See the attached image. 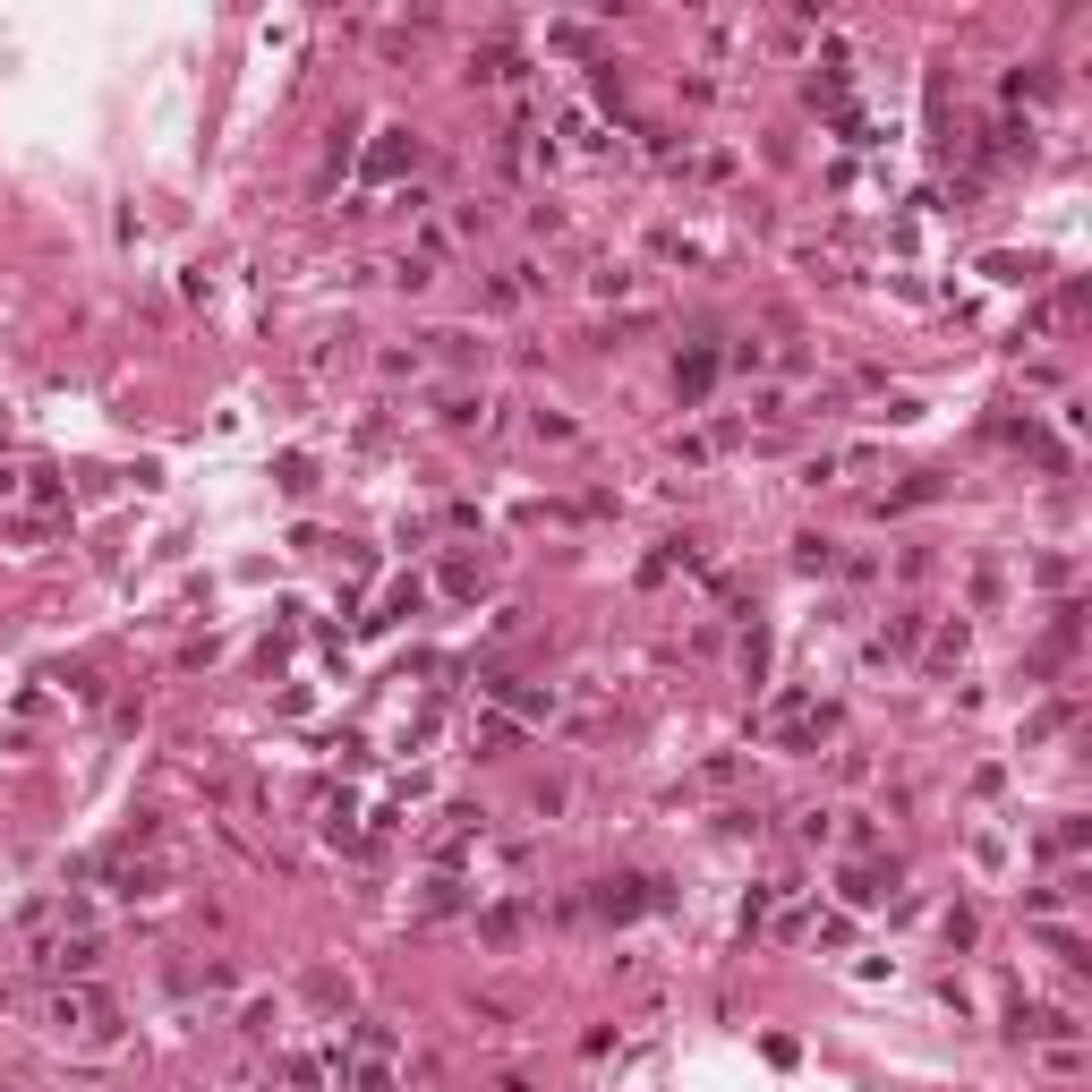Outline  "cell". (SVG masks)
<instances>
[{
  "mask_svg": "<svg viewBox=\"0 0 1092 1092\" xmlns=\"http://www.w3.org/2000/svg\"><path fill=\"white\" fill-rule=\"evenodd\" d=\"M470 77H479V86H512V77H521V52H512V43H486L479 60H470Z\"/></svg>",
  "mask_w": 1092,
  "mask_h": 1092,
  "instance_id": "cell-5",
  "label": "cell"
},
{
  "mask_svg": "<svg viewBox=\"0 0 1092 1092\" xmlns=\"http://www.w3.org/2000/svg\"><path fill=\"white\" fill-rule=\"evenodd\" d=\"M675 384H683V393H709V384H718V359H709V351H692V359L675 367Z\"/></svg>",
  "mask_w": 1092,
  "mask_h": 1092,
  "instance_id": "cell-8",
  "label": "cell"
},
{
  "mask_svg": "<svg viewBox=\"0 0 1092 1092\" xmlns=\"http://www.w3.org/2000/svg\"><path fill=\"white\" fill-rule=\"evenodd\" d=\"M896 870H846V905H879Z\"/></svg>",
  "mask_w": 1092,
  "mask_h": 1092,
  "instance_id": "cell-7",
  "label": "cell"
},
{
  "mask_svg": "<svg viewBox=\"0 0 1092 1092\" xmlns=\"http://www.w3.org/2000/svg\"><path fill=\"white\" fill-rule=\"evenodd\" d=\"M375 171H401V162H419V137H401V128H384V145L367 154Z\"/></svg>",
  "mask_w": 1092,
  "mask_h": 1092,
  "instance_id": "cell-6",
  "label": "cell"
},
{
  "mask_svg": "<svg viewBox=\"0 0 1092 1092\" xmlns=\"http://www.w3.org/2000/svg\"><path fill=\"white\" fill-rule=\"evenodd\" d=\"M95 956H103V939L95 931H60V939H43V973H95Z\"/></svg>",
  "mask_w": 1092,
  "mask_h": 1092,
  "instance_id": "cell-2",
  "label": "cell"
},
{
  "mask_svg": "<svg viewBox=\"0 0 1092 1092\" xmlns=\"http://www.w3.org/2000/svg\"><path fill=\"white\" fill-rule=\"evenodd\" d=\"M342 1084H351V1092H393V1033H384V1024H351Z\"/></svg>",
  "mask_w": 1092,
  "mask_h": 1092,
  "instance_id": "cell-1",
  "label": "cell"
},
{
  "mask_svg": "<svg viewBox=\"0 0 1092 1092\" xmlns=\"http://www.w3.org/2000/svg\"><path fill=\"white\" fill-rule=\"evenodd\" d=\"M649 905H666L657 879H607V896H598V913H614V922H632V913H649Z\"/></svg>",
  "mask_w": 1092,
  "mask_h": 1092,
  "instance_id": "cell-4",
  "label": "cell"
},
{
  "mask_svg": "<svg viewBox=\"0 0 1092 1092\" xmlns=\"http://www.w3.org/2000/svg\"><path fill=\"white\" fill-rule=\"evenodd\" d=\"M95 1024H112L103 990H60V998H52V1033H95Z\"/></svg>",
  "mask_w": 1092,
  "mask_h": 1092,
  "instance_id": "cell-3",
  "label": "cell"
}]
</instances>
